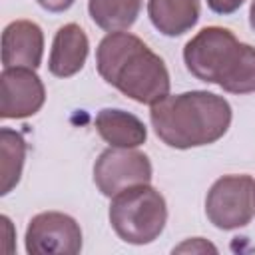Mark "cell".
Listing matches in <instances>:
<instances>
[{
    "label": "cell",
    "instance_id": "6da1fadb",
    "mask_svg": "<svg viewBox=\"0 0 255 255\" xmlns=\"http://www.w3.org/2000/svg\"><path fill=\"white\" fill-rule=\"evenodd\" d=\"M98 74L137 104L153 106L169 96L165 62L135 34L108 32L96 50Z\"/></svg>",
    "mask_w": 255,
    "mask_h": 255
},
{
    "label": "cell",
    "instance_id": "7a4b0ae2",
    "mask_svg": "<svg viewBox=\"0 0 255 255\" xmlns=\"http://www.w3.org/2000/svg\"><path fill=\"white\" fill-rule=\"evenodd\" d=\"M231 118L229 102L223 96L203 90L165 96L149 110L155 135L175 149L215 143L227 133Z\"/></svg>",
    "mask_w": 255,
    "mask_h": 255
},
{
    "label": "cell",
    "instance_id": "3957f363",
    "mask_svg": "<svg viewBox=\"0 0 255 255\" xmlns=\"http://www.w3.org/2000/svg\"><path fill=\"white\" fill-rule=\"evenodd\" d=\"M183 62L199 82L215 84L229 94L255 92V48L221 26L199 30L183 48Z\"/></svg>",
    "mask_w": 255,
    "mask_h": 255
},
{
    "label": "cell",
    "instance_id": "277c9868",
    "mask_svg": "<svg viewBox=\"0 0 255 255\" xmlns=\"http://www.w3.org/2000/svg\"><path fill=\"white\" fill-rule=\"evenodd\" d=\"M110 223L122 241L147 245L161 235L167 223L165 197L149 183L128 187L112 197Z\"/></svg>",
    "mask_w": 255,
    "mask_h": 255
},
{
    "label": "cell",
    "instance_id": "5b68a950",
    "mask_svg": "<svg viewBox=\"0 0 255 255\" xmlns=\"http://www.w3.org/2000/svg\"><path fill=\"white\" fill-rule=\"evenodd\" d=\"M205 215L223 231L249 225L255 217V179L247 173L219 177L207 191Z\"/></svg>",
    "mask_w": 255,
    "mask_h": 255
},
{
    "label": "cell",
    "instance_id": "8992f818",
    "mask_svg": "<svg viewBox=\"0 0 255 255\" xmlns=\"http://www.w3.org/2000/svg\"><path fill=\"white\" fill-rule=\"evenodd\" d=\"M151 161L135 147H108L94 163V183L102 195L114 197L116 193L151 181Z\"/></svg>",
    "mask_w": 255,
    "mask_h": 255
},
{
    "label": "cell",
    "instance_id": "52a82bcc",
    "mask_svg": "<svg viewBox=\"0 0 255 255\" xmlns=\"http://www.w3.org/2000/svg\"><path fill=\"white\" fill-rule=\"evenodd\" d=\"M26 251L30 255H76L82 251L80 223L62 211H42L28 221Z\"/></svg>",
    "mask_w": 255,
    "mask_h": 255
},
{
    "label": "cell",
    "instance_id": "ba28073f",
    "mask_svg": "<svg viewBox=\"0 0 255 255\" xmlns=\"http://www.w3.org/2000/svg\"><path fill=\"white\" fill-rule=\"evenodd\" d=\"M46 88L30 68H4L0 74V118L22 120L40 112Z\"/></svg>",
    "mask_w": 255,
    "mask_h": 255
},
{
    "label": "cell",
    "instance_id": "9c48e42d",
    "mask_svg": "<svg viewBox=\"0 0 255 255\" xmlns=\"http://www.w3.org/2000/svg\"><path fill=\"white\" fill-rule=\"evenodd\" d=\"M44 56V32L32 20H14L2 32V66L36 70Z\"/></svg>",
    "mask_w": 255,
    "mask_h": 255
},
{
    "label": "cell",
    "instance_id": "30bf717a",
    "mask_svg": "<svg viewBox=\"0 0 255 255\" xmlns=\"http://www.w3.org/2000/svg\"><path fill=\"white\" fill-rule=\"evenodd\" d=\"M88 52H90L88 36L78 24L70 22L60 26L54 36L48 58L50 74L56 78H70L78 74L86 64Z\"/></svg>",
    "mask_w": 255,
    "mask_h": 255
},
{
    "label": "cell",
    "instance_id": "8fae6325",
    "mask_svg": "<svg viewBox=\"0 0 255 255\" xmlns=\"http://www.w3.org/2000/svg\"><path fill=\"white\" fill-rule=\"evenodd\" d=\"M94 124L102 139L112 147H139L147 139L143 122L126 110L104 108L98 112Z\"/></svg>",
    "mask_w": 255,
    "mask_h": 255
},
{
    "label": "cell",
    "instance_id": "7c38bea8",
    "mask_svg": "<svg viewBox=\"0 0 255 255\" xmlns=\"http://www.w3.org/2000/svg\"><path fill=\"white\" fill-rule=\"evenodd\" d=\"M147 16L157 32L175 38L199 20V0H147Z\"/></svg>",
    "mask_w": 255,
    "mask_h": 255
},
{
    "label": "cell",
    "instance_id": "4fadbf2b",
    "mask_svg": "<svg viewBox=\"0 0 255 255\" xmlns=\"http://www.w3.org/2000/svg\"><path fill=\"white\" fill-rule=\"evenodd\" d=\"M143 0H88V12L106 32H122L133 26Z\"/></svg>",
    "mask_w": 255,
    "mask_h": 255
},
{
    "label": "cell",
    "instance_id": "5bb4252c",
    "mask_svg": "<svg viewBox=\"0 0 255 255\" xmlns=\"http://www.w3.org/2000/svg\"><path fill=\"white\" fill-rule=\"evenodd\" d=\"M26 159V141L24 137L10 129H0V195H8L22 177V167Z\"/></svg>",
    "mask_w": 255,
    "mask_h": 255
},
{
    "label": "cell",
    "instance_id": "9a60e30c",
    "mask_svg": "<svg viewBox=\"0 0 255 255\" xmlns=\"http://www.w3.org/2000/svg\"><path fill=\"white\" fill-rule=\"evenodd\" d=\"M217 253V247L211 245L209 241H205L203 237H193V239H185L181 245L173 247V253Z\"/></svg>",
    "mask_w": 255,
    "mask_h": 255
},
{
    "label": "cell",
    "instance_id": "2e32d148",
    "mask_svg": "<svg viewBox=\"0 0 255 255\" xmlns=\"http://www.w3.org/2000/svg\"><path fill=\"white\" fill-rule=\"evenodd\" d=\"M243 2H245V0H207V6H209L215 14L227 16V14H233L235 10H239Z\"/></svg>",
    "mask_w": 255,
    "mask_h": 255
},
{
    "label": "cell",
    "instance_id": "e0dca14e",
    "mask_svg": "<svg viewBox=\"0 0 255 255\" xmlns=\"http://www.w3.org/2000/svg\"><path fill=\"white\" fill-rule=\"evenodd\" d=\"M36 2L48 12H66L74 4V0H36Z\"/></svg>",
    "mask_w": 255,
    "mask_h": 255
},
{
    "label": "cell",
    "instance_id": "ac0fdd59",
    "mask_svg": "<svg viewBox=\"0 0 255 255\" xmlns=\"http://www.w3.org/2000/svg\"><path fill=\"white\" fill-rule=\"evenodd\" d=\"M249 26L255 30V0L251 4V10H249Z\"/></svg>",
    "mask_w": 255,
    "mask_h": 255
}]
</instances>
